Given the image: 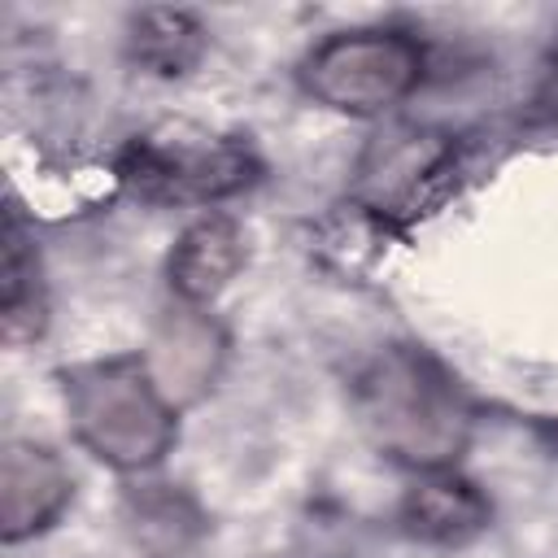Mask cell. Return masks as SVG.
I'll return each mask as SVG.
<instances>
[{"label":"cell","mask_w":558,"mask_h":558,"mask_svg":"<svg viewBox=\"0 0 558 558\" xmlns=\"http://www.w3.org/2000/svg\"><path fill=\"white\" fill-rule=\"evenodd\" d=\"M353 410L379 453L414 471H445L471 440V410L453 375L423 349L392 344L353 379Z\"/></svg>","instance_id":"cell-1"},{"label":"cell","mask_w":558,"mask_h":558,"mask_svg":"<svg viewBox=\"0 0 558 558\" xmlns=\"http://www.w3.org/2000/svg\"><path fill=\"white\" fill-rule=\"evenodd\" d=\"M61 397L74 440L113 471H153L179 440V410L161 397L140 353L65 366Z\"/></svg>","instance_id":"cell-2"},{"label":"cell","mask_w":558,"mask_h":558,"mask_svg":"<svg viewBox=\"0 0 558 558\" xmlns=\"http://www.w3.org/2000/svg\"><path fill=\"white\" fill-rule=\"evenodd\" d=\"M122 183L153 205H218L257 183L262 161L235 135L166 122L126 144L118 161Z\"/></svg>","instance_id":"cell-3"},{"label":"cell","mask_w":558,"mask_h":558,"mask_svg":"<svg viewBox=\"0 0 558 558\" xmlns=\"http://www.w3.org/2000/svg\"><path fill=\"white\" fill-rule=\"evenodd\" d=\"M423 83V48L392 26L336 31L301 61V87L318 105L353 118H375L401 105Z\"/></svg>","instance_id":"cell-4"},{"label":"cell","mask_w":558,"mask_h":558,"mask_svg":"<svg viewBox=\"0 0 558 558\" xmlns=\"http://www.w3.org/2000/svg\"><path fill=\"white\" fill-rule=\"evenodd\" d=\"M453 166V140L427 126H388L371 140L357 166V196L379 209H410L427 183H436Z\"/></svg>","instance_id":"cell-5"},{"label":"cell","mask_w":558,"mask_h":558,"mask_svg":"<svg viewBox=\"0 0 558 558\" xmlns=\"http://www.w3.org/2000/svg\"><path fill=\"white\" fill-rule=\"evenodd\" d=\"M140 357H144V371L153 375V384L161 388V397L174 410H183L214 388V379L227 362V336L205 310L179 305L174 314H166L157 323V331H153L148 349H140Z\"/></svg>","instance_id":"cell-6"},{"label":"cell","mask_w":558,"mask_h":558,"mask_svg":"<svg viewBox=\"0 0 558 558\" xmlns=\"http://www.w3.org/2000/svg\"><path fill=\"white\" fill-rule=\"evenodd\" d=\"M74 497V475L48 445L9 440L0 453V536L22 545L48 532Z\"/></svg>","instance_id":"cell-7"},{"label":"cell","mask_w":558,"mask_h":558,"mask_svg":"<svg viewBox=\"0 0 558 558\" xmlns=\"http://www.w3.org/2000/svg\"><path fill=\"white\" fill-rule=\"evenodd\" d=\"M397 523H401L405 536H414L423 545L458 549V545H471L480 532H488L493 501L480 493V484H471L453 466L418 471L410 480V488L401 493Z\"/></svg>","instance_id":"cell-8"},{"label":"cell","mask_w":558,"mask_h":558,"mask_svg":"<svg viewBox=\"0 0 558 558\" xmlns=\"http://www.w3.org/2000/svg\"><path fill=\"white\" fill-rule=\"evenodd\" d=\"M244 266V231L231 214L205 209L196 222H187L170 248L166 275L179 296V305L205 310Z\"/></svg>","instance_id":"cell-9"},{"label":"cell","mask_w":558,"mask_h":558,"mask_svg":"<svg viewBox=\"0 0 558 558\" xmlns=\"http://www.w3.org/2000/svg\"><path fill=\"white\" fill-rule=\"evenodd\" d=\"M122 527L148 558H183L205 536V510L179 484H131L122 493Z\"/></svg>","instance_id":"cell-10"},{"label":"cell","mask_w":558,"mask_h":558,"mask_svg":"<svg viewBox=\"0 0 558 558\" xmlns=\"http://www.w3.org/2000/svg\"><path fill=\"white\" fill-rule=\"evenodd\" d=\"M0 323L9 344H26L44 336L48 323V301H44V275H39V253L17 218L9 209L4 222V279H0Z\"/></svg>","instance_id":"cell-11"},{"label":"cell","mask_w":558,"mask_h":558,"mask_svg":"<svg viewBox=\"0 0 558 558\" xmlns=\"http://www.w3.org/2000/svg\"><path fill=\"white\" fill-rule=\"evenodd\" d=\"M131 57L161 74V78H174V74H187L201 52H205V31L192 13L183 9H144L131 17Z\"/></svg>","instance_id":"cell-12"}]
</instances>
